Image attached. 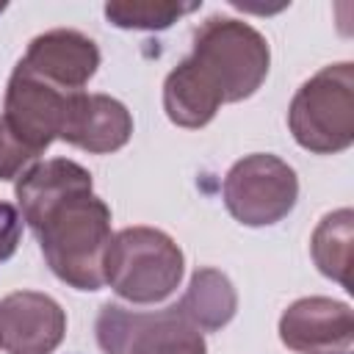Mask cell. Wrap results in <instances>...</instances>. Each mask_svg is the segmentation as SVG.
Masks as SVG:
<instances>
[{"label":"cell","instance_id":"6da1fadb","mask_svg":"<svg viewBox=\"0 0 354 354\" xmlns=\"http://www.w3.org/2000/svg\"><path fill=\"white\" fill-rule=\"evenodd\" d=\"M14 194L50 271L69 288L100 290L105 285L111 207L94 194L91 174L69 158H53L33 163L17 180Z\"/></svg>","mask_w":354,"mask_h":354},{"label":"cell","instance_id":"7a4b0ae2","mask_svg":"<svg viewBox=\"0 0 354 354\" xmlns=\"http://www.w3.org/2000/svg\"><path fill=\"white\" fill-rule=\"evenodd\" d=\"M188 61L224 105L241 102L263 86L271 53L266 36L249 22L210 17L194 30V50Z\"/></svg>","mask_w":354,"mask_h":354},{"label":"cell","instance_id":"3957f363","mask_svg":"<svg viewBox=\"0 0 354 354\" xmlns=\"http://www.w3.org/2000/svg\"><path fill=\"white\" fill-rule=\"evenodd\" d=\"M183 252L163 230L124 227L105 249V285L130 304H155L171 296L183 279Z\"/></svg>","mask_w":354,"mask_h":354},{"label":"cell","instance_id":"277c9868","mask_svg":"<svg viewBox=\"0 0 354 354\" xmlns=\"http://www.w3.org/2000/svg\"><path fill=\"white\" fill-rule=\"evenodd\" d=\"M288 127L299 147L335 155L354 141V66L329 64L299 86L288 108Z\"/></svg>","mask_w":354,"mask_h":354},{"label":"cell","instance_id":"5b68a950","mask_svg":"<svg viewBox=\"0 0 354 354\" xmlns=\"http://www.w3.org/2000/svg\"><path fill=\"white\" fill-rule=\"evenodd\" d=\"M94 332L102 354H207L202 332L177 307L138 313L108 301Z\"/></svg>","mask_w":354,"mask_h":354},{"label":"cell","instance_id":"8992f818","mask_svg":"<svg viewBox=\"0 0 354 354\" xmlns=\"http://www.w3.org/2000/svg\"><path fill=\"white\" fill-rule=\"evenodd\" d=\"M221 194L235 221L246 227H268L293 210L299 199V180L282 158L254 152L230 166Z\"/></svg>","mask_w":354,"mask_h":354},{"label":"cell","instance_id":"52a82bcc","mask_svg":"<svg viewBox=\"0 0 354 354\" xmlns=\"http://www.w3.org/2000/svg\"><path fill=\"white\" fill-rule=\"evenodd\" d=\"M75 91H64L33 72H28L22 64L14 66L6 100H3V116L0 124L36 158L61 136L66 105Z\"/></svg>","mask_w":354,"mask_h":354},{"label":"cell","instance_id":"ba28073f","mask_svg":"<svg viewBox=\"0 0 354 354\" xmlns=\"http://www.w3.org/2000/svg\"><path fill=\"white\" fill-rule=\"evenodd\" d=\"M279 340L296 354H346L354 340V313L326 296L299 299L279 318Z\"/></svg>","mask_w":354,"mask_h":354},{"label":"cell","instance_id":"9c48e42d","mask_svg":"<svg viewBox=\"0 0 354 354\" xmlns=\"http://www.w3.org/2000/svg\"><path fill=\"white\" fill-rule=\"evenodd\" d=\"M66 332L61 304L39 290H14L0 299V346L8 354H53Z\"/></svg>","mask_w":354,"mask_h":354},{"label":"cell","instance_id":"30bf717a","mask_svg":"<svg viewBox=\"0 0 354 354\" xmlns=\"http://www.w3.org/2000/svg\"><path fill=\"white\" fill-rule=\"evenodd\" d=\"M19 64L36 77L64 91H83V86L94 77L100 66V50L86 33L55 28V30L39 33L28 44Z\"/></svg>","mask_w":354,"mask_h":354},{"label":"cell","instance_id":"8fae6325","mask_svg":"<svg viewBox=\"0 0 354 354\" xmlns=\"http://www.w3.org/2000/svg\"><path fill=\"white\" fill-rule=\"evenodd\" d=\"M133 136L130 111L108 94L75 91L66 105V119L61 127V141L86 149L91 155H111L122 149Z\"/></svg>","mask_w":354,"mask_h":354},{"label":"cell","instance_id":"7c38bea8","mask_svg":"<svg viewBox=\"0 0 354 354\" xmlns=\"http://www.w3.org/2000/svg\"><path fill=\"white\" fill-rule=\"evenodd\" d=\"M199 332H216L227 326L238 310V293L227 274L216 268H196L185 296L174 304Z\"/></svg>","mask_w":354,"mask_h":354},{"label":"cell","instance_id":"4fadbf2b","mask_svg":"<svg viewBox=\"0 0 354 354\" xmlns=\"http://www.w3.org/2000/svg\"><path fill=\"white\" fill-rule=\"evenodd\" d=\"M221 108L218 94L205 83V77L194 69V64L185 58L180 61L163 83V111L177 127H205L216 111Z\"/></svg>","mask_w":354,"mask_h":354},{"label":"cell","instance_id":"5bb4252c","mask_svg":"<svg viewBox=\"0 0 354 354\" xmlns=\"http://www.w3.org/2000/svg\"><path fill=\"white\" fill-rule=\"evenodd\" d=\"M310 252L324 277L351 290L348 274H351V252H354V213L348 207L326 213L310 238Z\"/></svg>","mask_w":354,"mask_h":354},{"label":"cell","instance_id":"9a60e30c","mask_svg":"<svg viewBox=\"0 0 354 354\" xmlns=\"http://www.w3.org/2000/svg\"><path fill=\"white\" fill-rule=\"evenodd\" d=\"M199 3H160V0H113L105 3L111 25L124 30H163L180 17L196 11Z\"/></svg>","mask_w":354,"mask_h":354},{"label":"cell","instance_id":"2e32d148","mask_svg":"<svg viewBox=\"0 0 354 354\" xmlns=\"http://www.w3.org/2000/svg\"><path fill=\"white\" fill-rule=\"evenodd\" d=\"M36 163V155L28 152L3 124H0V180L22 177Z\"/></svg>","mask_w":354,"mask_h":354},{"label":"cell","instance_id":"e0dca14e","mask_svg":"<svg viewBox=\"0 0 354 354\" xmlns=\"http://www.w3.org/2000/svg\"><path fill=\"white\" fill-rule=\"evenodd\" d=\"M22 238V216L11 202L0 199V263H6Z\"/></svg>","mask_w":354,"mask_h":354}]
</instances>
